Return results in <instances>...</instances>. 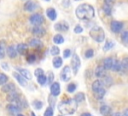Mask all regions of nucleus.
I'll use <instances>...</instances> for the list:
<instances>
[{"mask_svg": "<svg viewBox=\"0 0 128 116\" xmlns=\"http://www.w3.org/2000/svg\"><path fill=\"white\" fill-rule=\"evenodd\" d=\"M75 14H76L77 18H79L81 20H90L94 17L95 11H94V8L90 4L84 3V4H80L76 8Z\"/></svg>", "mask_w": 128, "mask_h": 116, "instance_id": "1", "label": "nucleus"}, {"mask_svg": "<svg viewBox=\"0 0 128 116\" xmlns=\"http://www.w3.org/2000/svg\"><path fill=\"white\" fill-rule=\"evenodd\" d=\"M77 105H78V102L74 98L73 99H67V100L61 101L58 104V110L62 114L70 115V114H73L77 110Z\"/></svg>", "mask_w": 128, "mask_h": 116, "instance_id": "2", "label": "nucleus"}, {"mask_svg": "<svg viewBox=\"0 0 128 116\" xmlns=\"http://www.w3.org/2000/svg\"><path fill=\"white\" fill-rule=\"evenodd\" d=\"M90 36L92 37L93 40H95L96 42L100 43V42H103L104 39H105V33H104V30L99 27V26H94L91 30H90Z\"/></svg>", "mask_w": 128, "mask_h": 116, "instance_id": "3", "label": "nucleus"}, {"mask_svg": "<svg viewBox=\"0 0 128 116\" xmlns=\"http://www.w3.org/2000/svg\"><path fill=\"white\" fill-rule=\"evenodd\" d=\"M80 65H81L80 58L78 57L77 54H74L72 56V59H71V66H72V70H73L74 74H76L78 72V69L80 68Z\"/></svg>", "mask_w": 128, "mask_h": 116, "instance_id": "4", "label": "nucleus"}, {"mask_svg": "<svg viewBox=\"0 0 128 116\" xmlns=\"http://www.w3.org/2000/svg\"><path fill=\"white\" fill-rule=\"evenodd\" d=\"M30 23H32L33 25H40L44 22V18L41 14H33L31 17H30Z\"/></svg>", "mask_w": 128, "mask_h": 116, "instance_id": "5", "label": "nucleus"}, {"mask_svg": "<svg viewBox=\"0 0 128 116\" xmlns=\"http://www.w3.org/2000/svg\"><path fill=\"white\" fill-rule=\"evenodd\" d=\"M110 28L111 30L114 32V33H119L122 28H123V23L120 22V21H116V20H113L110 24Z\"/></svg>", "mask_w": 128, "mask_h": 116, "instance_id": "6", "label": "nucleus"}, {"mask_svg": "<svg viewBox=\"0 0 128 116\" xmlns=\"http://www.w3.org/2000/svg\"><path fill=\"white\" fill-rule=\"evenodd\" d=\"M32 33H33V35L36 36V37H42V36H44V35L46 34V31H45V29H44L42 26L36 25V26L33 27Z\"/></svg>", "mask_w": 128, "mask_h": 116, "instance_id": "7", "label": "nucleus"}, {"mask_svg": "<svg viewBox=\"0 0 128 116\" xmlns=\"http://www.w3.org/2000/svg\"><path fill=\"white\" fill-rule=\"evenodd\" d=\"M60 77L63 81H69L70 80V78H71V69H70L69 66H65L63 68Z\"/></svg>", "mask_w": 128, "mask_h": 116, "instance_id": "8", "label": "nucleus"}, {"mask_svg": "<svg viewBox=\"0 0 128 116\" xmlns=\"http://www.w3.org/2000/svg\"><path fill=\"white\" fill-rule=\"evenodd\" d=\"M7 110H8V112L11 114V115H18L19 114V112H20V110H21V107L19 106V105H17V104H13V103H11V104H9L8 106H7Z\"/></svg>", "mask_w": 128, "mask_h": 116, "instance_id": "9", "label": "nucleus"}, {"mask_svg": "<svg viewBox=\"0 0 128 116\" xmlns=\"http://www.w3.org/2000/svg\"><path fill=\"white\" fill-rule=\"evenodd\" d=\"M50 91H51V95L52 96L56 97L57 95H59L60 94V85H59V83L58 82H54L50 87Z\"/></svg>", "mask_w": 128, "mask_h": 116, "instance_id": "10", "label": "nucleus"}, {"mask_svg": "<svg viewBox=\"0 0 128 116\" xmlns=\"http://www.w3.org/2000/svg\"><path fill=\"white\" fill-rule=\"evenodd\" d=\"M55 29L58 30V31H67L69 29V25L67 22L65 21H61V22H58L56 25H55Z\"/></svg>", "mask_w": 128, "mask_h": 116, "instance_id": "11", "label": "nucleus"}, {"mask_svg": "<svg viewBox=\"0 0 128 116\" xmlns=\"http://www.w3.org/2000/svg\"><path fill=\"white\" fill-rule=\"evenodd\" d=\"M17 53H18V51H17V47L15 46V45H11V46H9L8 48H7V54H8V56L10 57V58H15L16 56H17Z\"/></svg>", "mask_w": 128, "mask_h": 116, "instance_id": "12", "label": "nucleus"}, {"mask_svg": "<svg viewBox=\"0 0 128 116\" xmlns=\"http://www.w3.org/2000/svg\"><path fill=\"white\" fill-rule=\"evenodd\" d=\"M13 76H14V78L19 82V84H20L21 86H26V85H27L26 78L23 77L21 74H19V73H17V72H14V73H13Z\"/></svg>", "mask_w": 128, "mask_h": 116, "instance_id": "13", "label": "nucleus"}, {"mask_svg": "<svg viewBox=\"0 0 128 116\" xmlns=\"http://www.w3.org/2000/svg\"><path fill=\"white\" fill-rule=\"evenodd\" d=\"M103 86H104L103 81H101V80H95L92 83V90H93L94 93H96L98 90H100L101 88H103Z\"/></svg>", "mask_w": 128, "mask_h": 116, "instance_id": "14", "label": "nucleus"}, {"mask_svg": "<svg viewBox=\"0 0 128 116\" xmlns=\"http://www.w3.org/2000/svg\"><path fill=\"white\" fill-rule=\"evenodd\" d=\"M113 63H114V59H113L112 57H107V58H105L104 61H103V66L105 67L106 70H108V69H112Z\"/></svg>", "mask_w": 128, "mask_h": 116, "instance_id": "15", "label": "nucleus"}, {"mask_svg": "<svg viewBox=\"0 0 128 116\" xmlns=\"http://www.w3.org/2000/svg\"><path fill=\"white\" fill-rule=\"evenodd\" d=\"M36 7H37V5L34 1H27L24 5V9L26 11H34L36 9Z\"/></svg>", "mask_w": 128, "mask_h": 116, "instance_id": "16", "label": "nucleus"}, {"mask_svg": "<svg viewBox=\"0 0 128 116\" xmlns=\"http://www.w3.org/2000/svg\"><path fill=\"white\" fill-rule=\"evenodd\" d=\"M105 67L104 66H98L96 69H95V75L98 77V78H101V77H105Z\"/></svg>", "mask_w": 128, "mask_h": 116, "instance_id": "17", "label": "nucleus"}, {"mask_svg": "<svg viewBox=\"0 0 128 116\" xmlns=\"http://www.w3.org/2000/svg\"><path fill=\"white\" fill-rule=\"evenodd\" d=\"M14 90H16V89H15L14 84H12V83H6L2 87V91L5 92V93H10V92H12Z\"/></svg>", "mask_w": 128, "mask_h": 116, "instance_id": "18", "label": "nucleus"}, {"mask_svg": "<svg viewBox=\"0 0 128 116\" xmlns=\"http://www.w3.org/2000/svg\"><path fill=\"white\" fill-rule=\"evenodd\" d=\"M100 113L103 115V116H109L110 113H111V108L110 106L108 105H102L100 107Z\"/></svg>", "mask_w": 128, "mask_h": 116, "instance_id": "19", "label": "nucleus"}, {"mask_svg": "<svg viewBox=\"0 0 128 116\" xmlns=\"http://www.w3.org/2000/svg\"><path fill=\"white\" fill-rule=\"evenodd\" d=\"M46 14H47V16H48V18L50 19V20H55L56 19V17H57V14H56V11L53 9V8H48L47 10H46Z\"/></svg>", "mask_w": 128, "mask_h": 116, "instance_id": "20", "label": "nucleus"}, {"mask_svg": "<svg viewBox=\"0 0 128 116\" xmlns=\"http://www.w3.org/2000/svg\"><path fill=\"white\" fill-rule=\"evenodd\" d=\"M128 70V57L126 58H123L122 61H121V70L123 73H126Z\"/></svg>", "mask_w": 128, "mask_h": 116, "instance_id": "21", "label": "nucleus"}, {"mask_svg": "<svg viewBox=\"0 0 128 116\" xmlns=\"http://www.w3.org/2000/svg\"><path fill=\"white\" fill-rule=\"evenodd\" d=\"M29 45L31 47H41L42 46V42L37 38H33V39H31L29 41Z\"/></svg>", "mask_w": 128, "mask_h": 116, "instance_id": "22", "label": "nucleus"}, {"mask_svg": "<svg viewBox=\"0 0 128 116\" xmlns=\"http://www.w3.org/2000/svg\"><path fill=\"white\" fill-rule=\"evenodd\" d=\"M19 72H20V74H21L23 77H25V78L28 79V80H30V79L32 78L31 72H30L28 69H19Z\"/></svg>", "mask_w": 128, "mask_h": 116, "instance_id": "23", "label": "nucleus"}, {"mask_svg": "<svg viewBox=\"0 0 128 116\" xmlns=\"http://www.w3.org/2000/svg\"><path fill=\"white\" fill-rule=\"evenodd\" d=\"M52 63H53L54 68H60L62 66V59L58 56H55V58H53Z\"/></svg>", "mask_w": 128, "mask_h": 116, "instance_id": "24", "label": "nucleus"}, {"mask_svg": "<svg viewBox=\"0 0 128 116\" xmlns=\"http://www.w3.org/2000/svg\"><path fill=\"white\" fill-rule=\"evenodd\" d=\"M17 51H18V53H20V54H24V53L27 51V44L19 43V44L17 45Z\"/></svg>", "mask_w": 128, "mask_h": 116, "instance_id": "25", "label": "nucleus"}, {"mask_svg": "<svg viewBox=\"0 0 128 116\" xmlns=\"http://www.w3.org/2000/svg\"><path fill=\"white\" fill-rule=\"evenodd\" d=\"M53 42L55 44H61L64 42V38L61 34H56L54 37H53Z\"/></svg>", "mask_w": 128, "mask_h": 116, "instance_id": "26", "label": "nucleus"}, {"mask_svg": "<svg viewBox=\"0 0 128 116\" xmlns=\"http://www.w3.org/2000/svg\"><path fill=\"white\" fill-rule=\"evenodd\" d=\"M112 70L115 71V72H118L121 70V62H119L118 60H115L114 59V63H113V66H112Z\"/></svg>", "mask_w": 128, "mask_h": 116, "instance_id": "27", "label": "nucleus"}, {"mask_svg": "<svg viewBox=\"0 0 128 116\" xmlns=\"http://www.w3.org/2000/svg\"><path fill=\"white\" fill-rule=\"evenodd\" d=\"M113 47H114V42L112 40H107V42L105 43V45L103 47V50L104 51H108V50H110Z\"/></svg>", "mask_w": 128, "mask_h": 116, "instance_id": "28", "label": "nucleus"}, {"mask_svg": "<svg viewBox=\"0 0 128 116\" xmlns=\"http://www.w3.org/2000/svg\"><path fill=\"white\" fill-rule=\"evenodd\" d=\"M74 99H75L77 102H82V101H84V99H85V95H84V93L79 92V93H77V94L75 95Z\"/></svg>", "mask_w": 128, "mask_h": 116, "instance_id": "29", "label": "nucleus"}, {"mask_svg": "<svg viewBox=\"0 0 128 116\" xmlns=\"http://www.w3.org/2000/svg\"><path fill=\"white\" fill-rule=\"evenodd\" d=\"M105 93H106L105 89H104V88H101L100 90H98V91L95 93L96 98H97V99H102V98H103V96L105 95Z\"/></svg>", "mask_w": 128, "mask_h": 116, "instance_id": "30", "label": "nucleus"}, {"mask_svg": "<svg viewBox=\"0 0 128 116\" xmlns=\"http://www.w3.org/2000/svg\"><path fill=\"white\" fill-rule=\"evenodd\" d=\"M7 81H8V77H7L5 74L0 73V85H4V84H6Z\"/></svg>", "mask_w": 128, "mask_h": 116, "instance_id": "31", "label": "nucleus"}, {"mask_svg": "<svg viewBox=\"0 0 128 116\" xmlns=\"http://www.w3.org/2000/svg\"><path fill=\"white\" fill-rule=\"evenodd\" d=\"M37 80H38V83L40 85H45V83L47 82V78L44 75H41V76L37 77Z\"/></svg>", "mask_w": 128, "mask_h": 116, "instance_id": "32", "label": "nucleus"}, {"mask_svg": "<svg viewBox=\"0 0 128 116\" xmlns=\"http://www.w3.org/2000/svg\"><path fill=\"white\" fill-rule=\"evenodd\" d=\"M121 40L123 43H128V31H124L121 34Z\"/></svg>", "mask_w": 128, "mask_h": 116, "instance_id": "33", "label": "nucleus"}, {"mask_svg": "<svg viewBox=\"0 0 128 116\" xmlns=\"http://www.w3.org/2000/svg\"><path fill=\"white\" fill-rule=\"evenodd\" d=\"M51 54L53 55V56H57L59 53H60V49L57 47V46H53L52 48H51Z\"/></svg>", "mask_w": 128, "mask_h": 116, "instance_id": "34", "label": "nucleus"}, {"mask_svg": "<svg viewBox=\"0 0 128 116\" xmlns=\"http://www.w3.org/2000/svg\"><path fill=\"white\" fill-rule=\"evenodd\" d=\"M111 8H112V6L107 5V4H105V3H104V5H103V10H104V12H105L107 15L111 14Z\"/></svg>", "mask_w": 128, "mask_h": 116, "instance_id": "35", "label": "nucleus"}, {"mask_svg": "<svg viewBox=\"0 0 128 116\" xmlns=\"http://www.w3.org/2000/svg\"><path fill=\"white\" fill-rule=\"evenodd\" d=\"M75 90H76V84L70 83V84L67 86V91H68L69 93H72V92H74Z\"/></svg>", "mask_w": 128, "mask_h": 116, "instance_id": "36", "label": "nucleus"}, {"mask_svg": "<svg viewBox=\"0 0 128 116\" xmlns=\"http://www.w3.org/2000/svg\"><path fill=\"white\" fill-rule=\"evenodd\" d=\"M33 106L35 107V109H41L42 108V106H43V103L41 102V101H39V100H35L34 102H33Z\"/></svg>", "mask_w": 128, "mask_h": 116, "instance_id": "37", "label": "nucleus"}, {"mask_svg": "<svg viewBox=\"0 0 128 116\" xmlns=\"http://www.w3.org/2000/svg\"><path fill=\"white\" fill-rule=\"evenodd\" d=\"M5 56V48H4V42L0 44V59L4 58Z\"/></svg>", "mask_w": 128, "mask_h": 116, "instance_id": "38", "label": "nucleus"}, {"mask_svg": "<svg viewBox=\"0 0 128 116\" xmlns=\"http://www.w3.org/2000/svg\"><path fill=\"white\" fill-rule=\"evenodd\" d=\"M44 116H53V109H52V107H48L45 110Z\"/></svg>", "mask_w": 128, "mask_h": 116, "instance_id": "39", "label": "nucleus"}, {"mask_svg": "<svg viewBox=\"0 0 128 116\" xmlns=\"http://www.w3.org/2000/svg\"><path fill=\"white\" fill-rule=\"evenodd\" d=\"M93 55H94V51H93L92 49L86 50V52H85V57H86V58H91Z\"/></svg>", "mask_w": 128, "mask_h": 116, "instance_id": "40", "label": "nucleus"}, {"mask_svg": "<svg viewBox=\"0 0 128 116\" xmlns=\"http://www.w3.org/2000/svg\"><path fill=\"white\" fill-rule=\"evenodd\" d=\"M34 74H35L36 77H39V76L43 75V69H41V68H37V69H35Z\"/></svg>", "mask_w": 128, "mask_h": 116, "instance_id": "41", "label": "nucleus"}, {"mask_svg": "<svg viewBox=\"0 0 128 116\" xmlns=\"http://www.w3.org/2000/svg\"><path fill=\"white\" fill-rule=\"evenodd\" d=\"M53 79H54V74H53V72H49L48 73V84H51L52 82H53Z\"/></svg>", "mask_w": 128, "mask_h": 116, "instance_id": "42", "label": "nucleus"}, {"mask_svg": "<svg viewBox=\"0 0 128 116\" xmlns=\"http://www.w3.org/2000/svg\"><path fill=\"white\" fill-rule=\"evenodd\" d=\"M82 31H83V28H82L80 25H76V26H75V28H74V32H75V33L79 34V33H81Z\"/></svg>", "mask_w": 128, "mask_h": 116, "instance_id": "43", "label": "nucleus"}, {"mask_svg": "<svg viewBox=\"0 0 128 116\" xmlns=\"http://www.w3.org/2000/svg\"><path fill=\"white\" fill-rule=\"evenodd\" d=\"M103 83H104L105 85H107V86L111 85V83H112V79H111V77H105V81H103Z\"/></svg>", "mask_w": 128, "mask_h": 116, "instance_id": "44", "label": "nucleus"}, {"mask_svg": "<svg viewBox=\"0 0 128 116\" xmlns=\"http://www.w3.org/2000/svg\"><path fill=\"white\" fill-rule=\"evenodd\" d=\"M70 55H71V51L69 49H65L64 52H63V57L64 58H68Z\"/></svg>", "mask_w": 128, "mask_h": 116, "instance_id": "45", "label": "nucleus"}, {"mask_svg": "<svg viewBox=\"0 0 128 116\" xmlns=\"http://www.w3.org/2000/svg\"><path fill=\"white\" fill-rule=\"evenodd\" d=\"M35 55H29L28 56V62L29 63H32V62H34L35 61Z\"/></svg>", "mask_w": 128, "mask_h": 116, "instance_id": "46", "label": "nucleus"}, {"mask_svg": "<svg viewBox=\"0 0 128 116\" xmlns=\"http://www.w3.org/2000/svg\"><path fill=\"white\" fill-rule=\"evenodd\" d=\"M104 2H105V4L112 6V5H113V3L115 2V0H104Z\"/></svg>", "mask_w": 128, "mask_h": 116, "instance_id": "47", "label": "nucleus"}, {"mask_svg": "<svg viewBox=\"0 0 128 116\" xmlns=\"http://www.w3.org/2000/svg\"><path fill=\"white\" fill-rule=\"evenodd\" d=\"M2 68H3L4 70H8V69H9L8 64H7V63H2Z\"/></svg>", "mask_w": 128, "mask_h": 116, "instance_id": "48", "label": "nucleus"}, {"mask_svg": "<svg viewBox=\"0 0 128 116\" xmlns=\"http://www.w3.org/2000/svg\"><path fill=\"white\" fill-rule=\"evenodd\" d=\"M122 115H123V116H128V108L124 110V112H123V114H122Z\"/></svg>", "mask_w": 128, "mask_h": 116, "instance_id": "49", "label": "nucleus"}, {"mask_svg": "<svg viewBox=\"0 0 128 116\" xmlns=\"http://www.w3.org/2000/svg\"><path fill=\"white\" fill-rule=\"evenodd\" d=\"M112 116H123L121 113H119V112H115L114 114H112Z\"/></svg>", "mask_w": 128, "mask_h": 116, "instance_id": "50", "label": "nucleus"}, {"mask_svg": "<svg viewBox=\"0 0 128 116\" xmlns=\"http://www.w3.org/2000/svg\"><path fill=\"white\" fill-rule=\"evenodd\" d=\"M63 5H64L65 7L69 6V0H65V3H63Z\"/></svg>", "mask_w": 128, "mask_h": 116, "instance_id": "51", "label": "nucleus"}, {"mask_svg": "<svg viewBox=\"0 0 128 116\" xmlns=\"http://www.w3.org/2000/svg\"><path fill=\"white\" fill-rule=\"evenodd\" d=\"M81 116H91V114L90 113H83Z\"/></svg>", "mask_w": 128, "mask_h": 116, "instance_id": "52", "label": "nucleus"}, {"mask_svg": "<svg viewBox=\"0 0 128 116\" xmlns=\"http://www.w3.org/2000/svg\"><path fill=\"white\" fill-rule=\"evenodd\" d=\"M30 116H35V114H34L33 112H31V113H30Z\"/></svg>", "mask_w": 128, "mask_h": 116, "instance_id": "53", "label": "nucleus"}, {"mask_svg": "<svg viewBox=\"0 0 128 116\" xmlns=\"http://www.w3.org/2000/svg\"><path fill=\"white\" fill-rule=\"evenodd\" d=\"M17 116H24V115H22V114H18Z\"/></svg>", "mask_w": 128, "mask_h": 116, "instance_id": "54", "label": "nucleus"}, {"mask_svg": "<svg viewBox=\"0 0 128 116\" xmlns=\"http://www.w3.org/2000/svg\"><path fill=\"white\" fill-rule=\"evenodd\" d=\"M46 1H49V0H46Z\"/></svg>", "mask_w": 128, "mask_h": 116, "instance_id": "55", "label": "nucleus"}, {"mask_svg": "<svg viewBox=\"0 0 128 116\" xmlns=\"http://www.w3.org/2000/svg\"><path fill=\"white\" fill-rule=\"evenodd\" d=\"M59 116H62V115H59Z\"/></svg>", "mask_w": 128, "mask_h": 116, "instance_id": "56", "label": "nucleus"}, {"mask_svg": "<svg viewBox=\"0 0 128 116\" xmlns=\"http://www.w3.org/2000/svg\"><path fill=\"white\" fill-rule=\"evenodd\" d=\"M76 1H78V0H76Z\"/></svg>", "mask_w": 128, "mask_h": 116, "instance_id": "57", "label": "nucleus"}]
</instances>
